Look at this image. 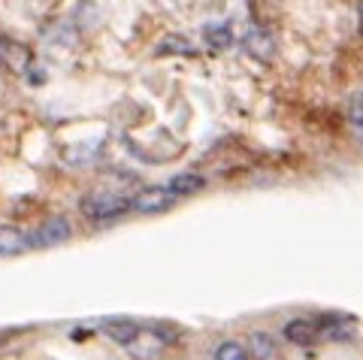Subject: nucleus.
Returning <instances> with one entry per match:
<instances>
[{"label":"nucleus","mask_w":363,"mask_h":360,"mask_svg":"<svg viewBox=\"0 0 363 360\" xmlns=\"http://www.w3.org/2000/svg\"><path fill=\"white\" fill-rule=\"evenodd\" d=\"M0 64H4L9 73H25L30 67V49L18 40L0 37Z\"/></svg>","instance_id":"39448f33"},{"label":"nucleus","mask_w":363,"mask_h":360,"mask_svg":"<svg viewBox=\"0 0 363 360\" xmlns=\"http://www.w3.org/2000/svg\"><path fill=\"white\" fill-rule=\"evenodd\" d=\"M357 13H360V33H363V0H360V6H357Z\"/></svg>","instance_id":"dca6fc26"},{"label":"nucleus","mask_w":363,"mask_h":360,"mask_svg":"<svg viewBox=\"0 0 363 360\" xmlns=\"http://www.w3.org/2000/svg\"><path fill=\"white\" fill-rule=\"evenodd\" d=\"M9 339V333H0V342H6Z\"/></svg>","instance_id":"f3484780"},{"label":"nucleus","mask_w":363,"mask_h":360,"mask_svg":"<svg viewBox=\"0 0 363 360\" xmlns=\"http://www.w3.org/2000/svg\"><path fill=\"white\" fill-rule=\"evenodd\" d=\"M348 121H351V128H354V133L363 140V88L351 97V103H348Z\"/></svg>","instance_id":"4468645a"},{"label":"nucleus","mask_w":363,"mask_h":360,"mask_svg":"<svg viewBox=\"0 0 363 360\" xmlns=\"http://www.w3.org/2000/svg\"><path fill=\"white\" fill-rule=\"evenodd\" d=\"M242 43H245V52L252 55L255 61H260V64H269L272 58H276V40H272L264 28L248 30Z\"/></svg>","instance_id":"423d86ee"},{"label":"nucleus","mask_w":363,"mask_h":360,"mask_svg":"<svg viewBox=\"0 0 363 360\" xmlns=\"http://www.w3.org/2000/svg\"><path fill=\"white\" fill-rule=\"evenodd\" d=\"M176 200H179V197H176L167 185H164V188L155 185V188H143L140 194H133V197H130V209L143 212V215H161V212H167V209L176 206Z\"/></svg>","instance_id":"7ed1b4c3"},{"label":"nucleus","mask_w":363,"mask_h":360,"mask_svg":"<svg viewBox=\"0 0 363 360\" xmlns=\"http://www.w3.org/2000/svg\"><path fill=\"white\" fill-rule=\"evenodd\" d=\"M82 215L91 221H106V218H118L130 209V197L118 188H97L79 200Z\"/></svg>","instance_id":"f257e3e1"},{"label":"nucleus","mask_w":363,"mask_h":360,"mask_svg":"<svg viewBox=\"0 0 363 360\" xmlns=\"http://www.w3.org/2000/svg\"><path fill=\"white\" fill-rule=\"evenodd\" d=\"M206 185V179H203L200 173H179V176H173L169 179V191H173L176 197H182V194H197V191Z\"/></svg>","instance_id":"9b49d317"},{"label":"nucleus","mask_w":363,"mask_h":360,"mask_svg":"<svg viewBox=\"0 0 363 360\" xmlns=\"http://www.w3.org/2000/svg\"><path fill=\"white\" fill-rule=\"evenodd\" d=\"M252 354L257 360H272V354H276V342H272L269 333H264V330L252 333Z\"/></svg>","instance_id":"ddd939ff"},{"label":"nucleus","mask_w":363,"mask_h":360,"mask_svg":"<svg viewBox=\"0 0 363 360\" xmlns=\"http://www.w3.org/2000/svg\"><path fill=\"white\" fill-rule=\"evenodd\" d=\"M285 339L294 345H309L318 342V324L315 318H294L285 324Z\"/></svg>","instance_id":"6e6552de"},{"label":"nucleus","mask_w":363,"mask_h":360,"mask_svg":"<svg viewBox=\"0 0 363 360\" xmlns=\"http://www.w3.org/2000/svg\"><path fill=\"white\" fill-rule=\"evenodd\" d=\"M176 342V333L167 327H140V333L133 336V342L128 345V351L136 360H155L157 354Z\"/></svg>","instance_id":"f03ea898"},{"label":"nucleus","mask_w":363,"mask_h":360,"mask_svg":"<svg viewBox=\"0 0 363 360\" xmlns=\"http://www.w3.org/2000/svg\"><path fill=\"white\" fill-rule=\"evenodd\" d=\"M203 40H206L215 52L230 49L233 46V28L227 25V21H215V25H209L206 30H203Z\"/></svg>","instance_id":"9d476101"},{"label":"nucleus","mask_w":363,"mask_h":360,"mask_svg":"<svg viewBox=\"0 0 363 360\" xmlns=\"http://www.w3.org/2000/svg\"><path fill=\"white\" fill-rule=\"evenodd\" d=\"M104 333L109 336L112 342H118V345L128 348L133 342V336L140 333V324L130 321V318H109V321H104Z\"/></svg>","instance_id":"1a4fd4ad"},{"label":"nucleus","mask_w":363,"mask_h":360,"mask_svg":"<svg viewBox=\"0 0 363 360\" xmlns=\"http://www.w3.org/2000/svg\"><path fill=\"white\" fill-rule=\"evenodd\" d=\"M215 360H248V351H245V345L227 339L215 348Z\"/></svg>","instance_id":"2eb2a0df"},{"label":"nucleus","mask_w":363,"mask_h":360,"mask_svg":"<svg viewBox=\"0 0 363 360\" xmlns=\"http://www.w3.org/2000/svg\"><path fill=\"white\" fill-rule=\"evenodd\" d=\"M67 236H70V221L64 215H52L40 224V230L30 236V245H37V249H52V245H61Z\"/></svg>","instance_id":"20e7f679"},{"label":"nucleus","mask_w":363,"mask_h":360,"mask_svg":"<svg viewBox=\"0 0 363 360\" xmlns=\"http://www.w3.org/2000/svg\"><path fill=\"white\" fill-rule=\"evenodd\" d=\"M155 55H157V58H164V55H188V58H194L197 49L191 46L185 37H164L161 43H157Z\"/></svg>","instance_id":"f8f14e48"},{"label":"nucleus","mask_w":363,"mask_h":360,"mask_svg":"<svg viewBox=\"0 0 363 360\" xmlns=\"http://www.w3.org/2000/svg\"><path fill=\"white\" fill-rule=\"evenodd\" d=\"M30 249V240L18 227H9V224H0V257H16L25 254Z\"/></svg>","instance_id":"0eeeda50"}]
</instances>
